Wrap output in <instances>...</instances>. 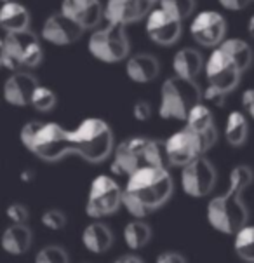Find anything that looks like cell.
<instances>
[{
    "instance_id": "15",
    "label": "cell",
    "mask_w": 254,
    "mask_h": 263,
    "mask_svg": "<svg viewBox=\"0 0 254 263\" xmlns=\"http://www.w3.org/2000/svg\"><path fill=\"white\" fill-rule=\"evenodd\" d=\"M150 11V0H106L105 20L126 26L145 17Z\"/></svg>"
},
{
    "instance_id": "38",
    "label": "cell",
    "mask_w": 254,
    "mask_h": 263,
    "mask_svg": "<svg viewBox=\"0 0 254 263\" xmlns=\"http://www.w3.org/2000/svg\"><path fill=\"white\" fill-rule=\"evenodd\" d=\"M113 263H145V261L136 255H122V256H119Z\"/></svg>"
},
{
    "instance_id": "2",
    "label": "cell",
    "mask_w": 254,
    "mask_h": 263,
    "mask_svg": "<svg viewBox=\"0 0 254 263\" xmlns=\"http://www.w3.org/2000/svg\"><path fill=\"white\" fill-rule=\"evenodd\" d=\"M174 181L167 169L146 166L127 178L124 189V208L134 218H145L171 199Z\"/></svg>"
},
{
    "instance_id": "10",
    "label": "cell",
    "mask_w": 254,
    "mask_h": 263,
    "mask_svg": "<svg viewBox=\"0 0 254 263\" xmlns=\"http://www.w3.org/2000/svg\"><path fill=\"white\" fill-rule=\"evenodd\" d=\"M0 52L16 58L21 66L35 68L42 61V47L37 35L30 30L23 32H9L0 44Z\"/></svg>"
},
{
    "instance_id": "42",
    "label": "cell",
    "mask_w": 254,
    "mask_h": 263,
    "mask_svg": "<svg viewBox=\"0 0 254 263\" xmlns=\"http://www.w3.org/2000/svg\"><path fill=\"white\" fill-rule=\"evenodd\" d=\"M150 2H151V4H153V2H159V0H150Z\"/></svg>"
},
{
    "instance_id": "34",
    "label": "cell",
    "mask_w": 254,
    "mask_h": 263,
    "mask_svg": "<svg viewBox=\"0 0 254 263\" xmlns=\"http://www.w3.org/2000/svg\"><path fill=\"white\" fill-rule=\"evenodd\" d=\"M132 115H134V119L140 120V122H145V120H148L151 117V106H150V103H146V101H143V100L136 101L134 106H132Z\"/></svg>"
},
{
    "instance_id": "27",
    "label": "cell",
    "mask_w": 254,
    "mask_h": 263,
    "mask_svg": "<svg viewBox=\"0 0 254 263\" xmlns=\"http://www.w3.org/2000/svg\"><path fill=\"white\" fill-rule=\"evenodd\" d=\"M185 124H186V127L195 133H204L206 129L214 126V124H212L211 110H209V106L204 103V101H200V103H197L190 110L188 115H186Z\"/></svg>"
},
{
    "instance_id": "21",
    "label": "cell",
    "mask_w": 254,
    "mask_h": 263,
    "mask_svg": "<svg viewBox=\"0 0 254 263\" xmlns=\"http://www.w3.org/2000/svg\"><path fill=\"white\" fill-rule=\"evenodd\" d=\"M0 25L9 32H23L28 30L30 25V12L19 2H6L0 9Z\"/></svg>"
},
{
    "instance_id": "29",
    "label": "cell",
    "mask_w": 254,
    "mask_h": 263,
    "mask_svg": "<svg viewBox=\"0 0 254 263\" xmlns=\"http://www.w3.org/2000/svg\"><path fill=\"white\" fill-rule=\"evenodd\" d=\"M33 263H70V256L63 246L49 244L35 255Z\"/></svg>"
},
{
    "instance_id": "12",
    "label": "cell",
    "mask_w": 254,
    "mask_h": 263,
    "mask_svg": "<svg viewBox=\"0 0 254 263\" xmlns=\"http://www.w3.org/2000/svg\"><path fill=\"white\" fill-rule=\"evenodd\" d=\"M226 21L218 11H202L191 20L190 33L200 46L218 47L225 40Z\"/></svg>"
},
{
    "instance_id": "1",
    "label": "cell",
    "mask_w": 254,
    "mask_h": 263,
    "mask_svg": "<svg viewBox=\"0 0 254 263\" xmlns=\"http://www.w3.org/2000/svg\"><path fill=\"white\" fill-rule=\"evenodd\" d=\"M21 143L38 159L54 162L75 154L87 162H103L113 152V133L101 119H84L73 131L56 122H32L21 129Z\"/></svg>"
},
{
    "instance_id": "25",
    "label": "cell",
    "mask_w": 254,
    "mask_h": 263,
    "mask_svg": "<svg viewBox=\"0 0 254 263\" xmlns=\"http://www.w3.org/2000/svg\"><path fill=\"white\" fill-rule=\"evenodd\" d=\"M218 47H221L223 51L228 54L233 63L239 66L240 72H246L252 61V51L249 47V44L242 39H225Z\"/></svg>"
},
{
    "instance_id": "18",
    "label": "cell",
    "mask_w": 254,
    "mask_h": 263,
    "mask_svg": "<svg viewBox=\"0 0 254 263\" xmlns=\"http://www.w3.org/2000/svg\"><path fill=\"white\" fill-rule=\"evenodd\" d=\"M82 244L92 255H103L113 244V232L103 221L94 220L82 232Z\"/></svg>"
},
{
    "instance_id": "22",
    "label": "cell",
    "mask_w": 254,
    "mask_h": 263,
    "mask_svg": "<svg viewBox=\"0 0 254 263\" xmlns=\"http://www.w3.org/2000/svg\"><path fill=\"white\" fill-rule=\"evenodd\" d=\"M202 66H204V61H202L200 52L190 47L180 49L174 54V58H172V70H174V75L183 79L195 80V77H197L200 73V70H202Z\"/></svg>"
},
{
    "instance_id": "30",
    "label": "cell",
    "mask_w": 254,
    "mask_h": 263,
    "mask_svg": "<svg viewBox=\"0 0 254 263\" xmlns=\"http://www.w3.org/2000/svg\"><path fill=\"white\" fill-rule=\"evenodd\" d=\"M56 105V95L46 86H38L32 96V106L38 112H49Z\"/></svg>"
},
{
    "instance_id": "20",
    "label": "cell",
    "mask_w": 254,
    "mask_h": 263,
    "mask_svg": "<svg viewBox=\"0 0 254 263\" xmlns=\"http://www.w3.org/2000/svg\"><path fill=\"white\" fill-rule=\"evenodd\" d=\"M159 61L151 54H134L126 61V73L132 82L148 84L159 75Z\"/></svg>"
},
{
    "instance_id": "39",
    "label": "cell",
    "mask_w": 254,
    "mask_h": 263,
    "mask_svg": "<svg viewBox=\"0 0 254 263\" xmlns=\"http://www.w3.org/2000/svg\"><path fill=\"white\" fill-rule=\"evenodd\" d=\"M247 33L254 39V16L249 17V21H247Z\"/></svg>"
},
{
    "instance_id": "7",
    "label": "cell",
    "mask_w": 254,
    "mask_h": 263,
    "mask_svg": "<svg viewBox=\"0 0 254 263\" xmlns=\"http://www.w3.org/2000/svg\"><path fill=\"white\" fill-rule=\"evenodd\" d=\"M124 206V190L108 175H100L91 181L86 200V215L92 220L111 216Z\"/></svg>"
},
{
    "instance_id": "13",
    "label": "cell",
    "mask_w": 254,
    "mask_h": 263,
    "mask_svg": "<svg viewBox=\"0 0 254 263\" xmlns=\"http://www.w3.org/2000/svg\"><path fill=\"white\" fill-rule=\"evenodd\" d=\"M146 33L159 46H172L181 35V21L162 7L151 9L146 14Z\"/></svg>"
},
{
    "instance_id": "9",
    "label": "cell",
    "mask_w": 254,
    "mask_h": 263,
    "mask_svg": "<svg viewBox=\"0 0 254 263\" xmlns=\"http://www.w3.org/2000/svg\"><path fill=\"white\" fill-rule=\"evenodd\" d=\"M216 183V169L209 160L197 157L181 169V186L188 197L202 199L209 195Z\"/></svg>"
},
{
    "instance_id": "8",
    "label": "cell",
    "mask_w": 254,
    "mask_h": 263,
    "mask_svg": "<svg viewBox=\"0 0 254 263\" xmlns=\"http://www.w3.org/2000/svg\"><path fill=\"white\" fill-rule=\"evenodd\" d=\"M148 143L150 138L134 136L122 141L113 150V160H111V173L117 176L129 178L136 171L143 169L148 164Z\"/></svg>"
},
{
    "instance_id": "28",
    "label": "cell",
    "mask_w": 254,
    "mask_h": 263,
    "mask_svg": "<svg viewBox=\"0 0 254 263\" xmlns=\"http://www.w3.org/2000/svg\"><path fill=\"white\" fill-rule=\"evenodd\" d=\"M159 7L167 11L176 20H186L195 9V0H159Z\"/></svg>"
},
{
    "instance_id": "11",
    "label": "cell",
    "mask_w": 254,
    "mask_h": 263,
    "mask_svg": "<svg viewBox=\"0 0 254 263\" xmlns=\"http://www.w3.org/2000/svg\"><path fill=\"white\" fill-rule=\"evenodd\" d=\"M240 73L242 72L239 70V66L221 47L212 49L206 63V77L209 84L223 89L225 92H230L231 89L237 87Z\"/></svg>"
},
{
    "instance_id": "40",
    "label": "cell",
    "mask_w": 254,
    "mask_h": 263,
    "mask_svg": "<svg viewBox=\"0 0 254 263\" xmlns=\"http://www.w3.org/2000/svg\"><path fill=\"white\" fill-rule=\"evenodd\" d=\"M32 178H33V173L32 171H25L23 175H21V180L26 181V183H28V181H32Z\"/></svg>"
},
{
    "instance_id": "35",
    "label": "cell",
    "mask_w": 254,
    "mask_h": 263,
    "mask_svg": "<svg viewBox=\"0 0 254 263\" xmlns=\"http://www.w3.org/2000/svg\"><path fill=\"white\" fill-rule=\"evenodd\" d=\"M155 263H188V261L178 251H162L155 258Z\"/></svg>"
},
{
    "instance_id": "36",
    "label": "cell",
    "mask_w": 254,
    "mask_h": 263,
    "mask_svg": "<svg viewBox=\"0 0 254 263\" xmlns=\"http://www.w3.org/2000/svg\"><path fill=\"white\" fill-rule=\"evenodd\" d=\"M242 106L247 112V115H251V119H254V89H247V91H244Z\"/></svg>"
},
{
    "instance_id": "6",
    "label": "cell",
    "mask_w": 254,
    "mask_h": 263,
    "mask_svg": "<svg viewBox=\"0 0 254 263\" xmlns=\"http://www.w3.org/2000/svg\"><path fill=\"white\" fill-rule=\"evenodd\" d=\"M89 52L103 63H119L129 54V42L124 25L106 21L89 37Z\"/></svg>"
},
{
    "instance_id": "31",
    "label": "cell",
    "mask_w": 254,
    "mask_h": 263,
    "mask_svg": "<svg viewBox=\"0 0 254 263\" xmlns=\"http://www.w3.org/2000/svg\"><path fill=\"white\" fill-rule=\"evenodd\" d=\"M40 221H42V225L46 227L47 230L57 232V230H63L66 227V215L61 211V209L51 208V209H46V211L42 213Z\"/></svg>"
},
{
    "instance_id": "24",
    "label": "cell",
    "mask_w": 254,
    "mask_h": 263,
    "mask_svg": "<svg viewBox=\"0 0 254 263\" xmlns=\"http://www.w3.org/2000/svg\"><path fill=\"white\" fill-rule=\"evenodd\" d=\"M249 135V124L242 112H230L225 124V138L231 146H240L246 143Z\"/></svg>"
},
{
    "instance_id": "37",
    "label": "cell",
    "mask_w": 254,
    "mask_h": 263,
    "mask_svg": "<svg viewBox=\"0 0 254 263\" xmlns=\"http://www.w3.org/2000/svg\"><path fill=\"white\" fill-rule=\"evenodd\" d=\"M218 2L228 11H242L251 0H218Z\"/></svg>"
},
{
    "instance_id": "16",
    "label": "cell",
    "mask_w": 254,
    "mask_h": 263,
    "mask_svg": "<svg viewBox=\"0 0 254 263\" xmlns=\"http://www.w3.org/2000/svg\"><path fill=\"white\" fill-rule=\"evenodd\" d=\"M61 12L87 30L100 25V21L105 17V6H101L100 0H63Z\"/></svg>"
},
{
    "instance_id": "26",
    "label": "cell",
    "mask_w": 254,
    "mask_h": 263,
    "mask_svg": "<svg viewBox=\"0 0 254 263\" xmlns=\"http://www.w3.org/2000/svg\"><path fill=\"white\" fill-rule=\"evenodd\" d=\"M233 249L240 260L254 263V225H246L233 235Z\"/></svg>"
},
{
    "instance_id": "33",
    "label": "cell",
    "mask_w": 254,
    "mask_h": 263,
    "mask_svg": "<svg viewBox=\"0 0 254 263\" xmlns=\"http://www.w3.org/2000/svg\"><path fill=\"white\" fill-rule=\"evenodd\" d=\"M225 96H226V92L223 91V89L209 84V87L202 92V101L206 105L209 103L212 106H223L225 105Z\"/></svg>"
},
{
    "instance_id": "14",
    "label": "cell",
    "mask_w": 254,
    "mask_h": 263,
    "mask_svg": "<svg viewBox=\"0 0 254 263\" xmlns=\"http://www.w3.org/2000/svg\"><path fill=\"white\" fill-rule=\"evenodd\" d=\"M84 28L65 12H54L46 20L42 26V37L54 46H68L82 37Z\"/></svg>"
},
{
    "instance_id": "4",
    "label": "cell",
    "mask_w": 254,
    "mask_h": 263,
    "mask_svg": "<svg viewBox=\"0 0 254 263\" xmlns=\"http://www.w3.org/2000/svg\"><path fill=\"white\" fill-rule=\"evenodd\" d=\"M202 101V91L193 80L174 77L167 79L160 87L159 115L166 120H186V115Z\"/></svg>"
},
{
    "instance_id": "32",
    "label": "cell",
    "mask_w": 254,
    "mask_h": 263,
    "mask_svg": "<svg viewBox=\"0 0 254 263\" xmlns=\"http://www.w3.org/2000/svg\"><path fill=\"white\" fill-rule=\"evenodd\" d=\"M7 218H9V221L14 225H25L30 218L28 208L23 206V204H17V202L11 204V206L7 208Z\"/></svg>"
},
{
    "instance_id": "19",
    "label": "cell",
    "mask_w": 254,
    "mask_h": 263,
    "mask_svg": "<svg viewBox=\"0 0 254 263\" xmlns=\"http://www.w3.org/2000/svg\"><path fill=\"white\" fill-rule=\"evenodd\" d=\"M32 239H33V232L28 225H14L11 223V227H7L2 234V249L7 255L12 256H21L32 246Z\"/></svg>"
},
{
    "instance_id": "23",
    "label": "cell",
    "mask_w": 254,
    "mask_h": 263,
    "mask_svg": "<svg viewBox=\"0 0 254 263\" xmlns=\"http://www.w3.org/2000/svg\"><path fill=\"white\" fill-rule=\"evenodd\" d=\"M124 242L129 249L138 251V249L145 248L151 239V227L143 221V218H136V220L129 221L122 230Z\"/></svg>"
},
{
    "instance_id": "17",
    "label": "cell",
    "mask_w": 254,
    "mask_h": 263,
    "mask_svg": "<svg viewBox=\"0 0 254 263\" xmlns=\"http://www.w3.org/2000/svg\"><path fill=\"white\" fill-rule=\"evenodd\" d=\"M38 87L37 79L28 72H14L6 80L4 96L6 101L14 106L32 105V96Z\"/></svg>"
},
{
    "instance_id": "3",
    "label": "cell",
    "mask_w": 254,
    "mask_h": 263,
    "mask_svg": "<svg viewBox=\"0 0 254 263\" xmlns=\"http://www.w3.org/2000/svg\"><path fill=\"white\" fill-rule=\"evenodd\" d=\"M252 171L247 166H237L230 171L228 189L207 204V221L216 232L235 235L247 225L249 211L244 204V190L252 183Z\"/></svg>"
},
{
    "instance_id": "41",
    "label": "cell",
    "mask_w": 254,
    "mask_h": 263,
    "mask_svg": "<svg viewBox=\"0 0 254 263\" xmlns=\"http://www.w3.org/2000/svg\"><path fill=\"white\" fill-rule=\"evenodd\" d=\"M2 2L6 4V2H16V0H2Z\"/></svg>"
},
{
    "instance_id": "5",
    "label": "cell",
    "mask_w": 254,
    "mask_h": 263,
    "mask_svg": "<svg viewBox=\"0 0 254 263\" xmlns=\"http://www.w3.org/2000/svg\"><path fill=\"white\" fill-rule=\"evenodd\" d=\"M218 141V129L211 126L204 133H195L185 127L174 133L166 140L167 155L171 166L185 167L191 160L202 157L207 150H211Z\"/></svg>"
}]
</instances>
